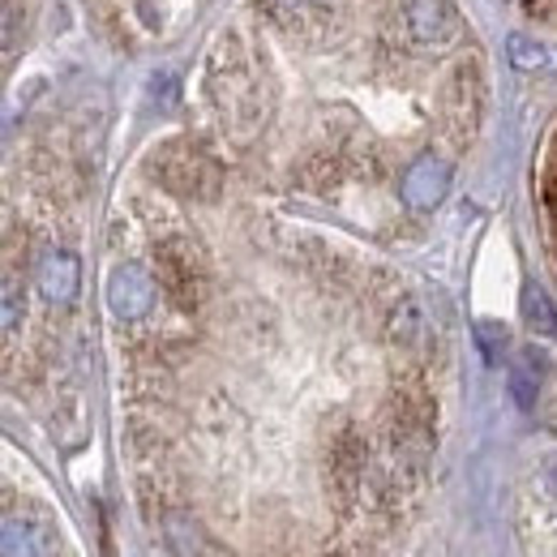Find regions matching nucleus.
<instances>
[{
    "mask_svg": "<svg viewBox=\"0 0 557 557\" xmlns=\"http://www.w3.org/2000/svg\"><path fill=\"white\" fill-rule=\"evenodd\" d=\"M159 176H163V185L176 189V194L214 198V189H219L214 163H210L207 154H198V150H168L163 163H159Z\"/></svg>",
    "mask_w": 557,
    "mask_h": 557,
    "instance_id": "1",
    "label": "nucleus"
},
{
    "mask_svg": "<svg viewBox=\"0 0 557 557\" xmlns=\"http://www.w3.org/2000/svg\"><path fill=\"white\" fill-rule=\"evenodd\" d=\"M408 30H412V39H417L420 48H433L437 52V48H446V44L459 39V17H455V9L446 0H412Z\"/></svg>",
    "mask_w": 557,
    "mask_h": 557,
    "instance_id": "2",
    "label": "nucleus"
},
{
    "mask_svg": "<svg viewBox=\"0 0 557 557\" xmlns=\"http://www.w3.org/2000/svg\"><path fill=\"white\" fill-rule=\"evenodd\" d=\"M159 275H163V287L181 300V309H194V300L202 292V271H198V262H194V253L185 245L168 240L159 249Z\"/></svg>",
    "mask_w": 557,
    "mask_h": 557,
    "instance_id": "3",
    "label": "nucleus"
},
{
    "mask_svg": "<svg viewBox=\"0 0 557 557\" xmlns=\"http://www.w3.org/2000/svg\"><path fill=\"white\" fill-rule=\"evenodd\" d=\"M154 300V283L141 267H121L108 278V305L116 318H141Z\"/></svg>",
    "mask_w": 557,
    "mask_h": 557,
    "instance_id": "4",
    "label": "nucleus"
},
{
    "mask_svg": "<svg viewBox=\"0 0 557 557\" xmlns=\"http://www.w3.org/2000/svg\"><path fill=\"white\" fill-rule=\"evenodd\" d=\"M446 189H450V168H446L442 159H433V154L417 159V163L408 168V176H404V198L417 210L437 207V202L446 198Z\"/></svg>",
    "mask_w": 557,
    "mask_h": 557,
    "instance_id": "5",
    "label": "nucleus"
},
{
    "mask_svg": "<svg viewBox=\"0 0 557 557\" xmlns=\"http://www.w3.org/2000/svg\"><path fill=\"white\" fill-rule=\"evenodd\" d=\"M39 292L57 305H70L77 296V258L73 253H48L39 262Z\"/></svg>",
    "mask_w": 557,
    "mask_h": 557,
    "instance_id": "6",
    "label": "nucleus"
},
{
    "mask_svg": "<svg viewBox=\"0 0 557 557\" xmlns=\"http://www.w3.org/2000/svg\"><path fill=\"white\" fill-rule=\"evenodd\" d=\"M541 373H545V360H541L532 348L515 356V364H510V395H515V404H519L523 412H532V408H536Z\"/></svg>",
    "mask_w": 557,
    "mask_h": 557,
    "instance_id": "7",
    "label": "nucleus"
},
{
    "mask_svg": "<svg viewBox=\"0 0 557 557\" xmlns=\"http://www.w3.org/2000/svg\"><path fill=\"white\" fill-rule=\"evenodd\" d=\"M523 318H528V326H532L541 339H557V313L545 292H536V287L523 292Z\"/></svg>",
    "mask_w": 557,
    "mask_h": 557,
    "instance_id": "8",
    "label": "nucleus"
},
{
    "mask_svg": "<svg viewBox=\"0 0 557 557\" xmlns=\"http://www.w3.org/2000/svg\"><path fill=\"white\" fill-rule=\"evenodd\" d=\"M429 339V326H424V313H420L417 300H404L399 313H395V344L404 348H420Z\"/></svg>",
    "mask_w": 557,
    "mask_h": 557,
    "instance_id": "9",
    "label": "nucleus"
},
{
    "mask_svg": "<svg viewBox=\"0 0 557 557\" xmlns=\"http://www.w3.org/2000/svg\"><path fill=\"white\" fill-rule=\"evenodd\" d=\"M4 557H44V541L30 523L4 519Z\"/></svg>",
    "mask_w": 557,
    "mask_h": 557,
    "instance_id": "10",
    "label": "nucleus"
},
{
    "mask_svg": "<svg viewBox=\"0 0 557 557\" xmlns=\"http://www.w3.org/2000/svg\"><path fill=\"white\" fill-rule=\"evenodd\" d=\"M506 48H510V65H519V70H549V52L536 44V39H528V35H510L506 39Z\"/></svg>",
    "mask_w": 557,
    "mask_h": 557,
    "instance_id": "11",
    "label": "nucleus"
},
{
    "mask_svg": "<svg viewBox=\"0 0 557 557\" xmlns=\"http://www.w3.org/2000/svg\"><path fill=\"white\" fill-rule=\"evenodd\" d=\"M476 344H481L488 364H497L502 351H506V331H502L497 322H476Z\"/></svg>",
    "mask_w": 557,
    "mask_h": 557,
    "instance_id": "12",
    "label": "nucleus"
},
{
    "mask_svg": "<svg viewBox=\"0 0 557 557\" xmlns=\"http://www.w3.org/2000/svg\"><path fill=\"white\" fill-rule=\"evenodd\" d=\"M4 331H9V335L17 331V292H13V283L4 287Z\"/></svg>",
    "mask_w": 557,
    "mask_h": 557,
    "instance_id": "13",
    "label": "nucleus"
},
{
    "mask_svg": "<svg viewBox=\"0 0 557 557\" xmlns=\"http://www.w3.org/2000/svg\"><path fill=\"white\" fill-rule=\"evenodd\" d=\"M523 4H528V13H536L545 22H557V0H523Z\"/></svg>",
    "mask_w": 557,
    "mask_h": 557,
    "instance_id": "14",
    "label": "nucleus"
},
{
    "mask_svg": "<svg viewBox=\"0 0 557 557\" xmlns=\"http://www.w3.org/2000/svg\"><path fill=\"white\" fill-rule=\"evenodd\" d=\"M545 210H549V219L557 227V181H549V189H545Z\"/></svg>",
    "mask_w": 557,
    "mask_h": 557,
    "instance_id": "15",
    "label": "nucleus"
},
{
    "mask_svg": "<svg viewBox=\"0 0 557 557\" xmlns=\"http://www.w3.org/2000/svg\"><path fill=\"white\" fill-rule=\"evenodd\" d=\"M545 485H549V488L557 493V459L549 463V468H545Z\"/></svg>",
    "mask_w": 557,
    "mask_h": 557,
    "instance_id": "16",
    "label": "nucleus"
},
{
    "mask_svg": "<svg viewBox=\"0 0 557 557\" xmlns=\"http://www.w3.org/2000/svg\"><path fill=\"white\" fill-rule=\"evenodd\" d=\"M275 4H283V9H305V4H313V0H275Z\"/></svg>",
    "mask_w": 557,
    "mask_h": 557,
    "instance_id": "17",
    "label": "nucleus"
}]
</instances>
